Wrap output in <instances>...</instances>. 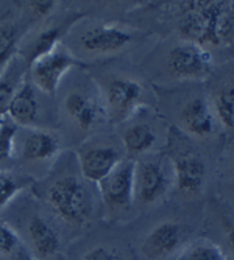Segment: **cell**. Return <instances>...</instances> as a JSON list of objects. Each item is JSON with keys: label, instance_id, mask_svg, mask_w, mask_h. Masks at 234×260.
Returning <instances> with one entry per match:
<instances>
[{"label": "cell", "instance_id": "obj_18", "mask_svg": "<svg viewBox=\"0 0 234 260\" xmlns=\"http://www.w3.org/2000/svg\"><path fill=\"white\" fill-rule=\"evenodd\" d=\"M213 197L234 204V131L223 136L213 182Z\"/></svg>", "mask_w": 234, "mask_h": 260}, {"label": "cell", "instance_id": "obj_14", "mask_svg": "<svg viewBox=\"0 0 234 260\" xmlns=\"http://www.w3.org/2000/svg\"><path fill=\"white\" fill-rule=\"evenodd\" d=\"M204 237L214 242L228 258H234V204L209 197L203 206Z\"/></svg>", "mask_w": 234, "mask_h": 260}, {"label": "cell", "instance_id": "obj_28", "mask_svg": "<svg viewBox=\"0 0 234 260\" xmlns=\"http://www.w3.org/2000/svg\"><path fill=\"white\" fill-rule=\"evenodd\" d=\"M13 95H14L13 87L7 81L0 80V117H4V114H7V109Z\"/></svg>", "mask_w": 234, "mask_h": 260}, {"label": "cell", "instance_id": "obj_4", "mask_svg": "<svg viewBox=\"0 0 234 260\" xmlns=\"http://www.w3.org/2000/svg\"><path fill=\"white\" fill-rule=\"evenodd\" d=\"M216 61L195 42L170 38L164 42L152 62V70L161 80L173 84L204 83L216 69Z\"/></svg>", "mask_w": 234, "mask_h": 260}, {"label": "cell", "instance_id": "obj_12", "mask_svg": "<svg viewBox=\"0 0 234 260\" xmlns=\"http://www.w3.org/2000/svg\"><path fill=\"white\" fill-rule=\"evenodd\" d=\"M203 84L225 134L234 131V59L217 64Z\"/></svg>", "mask_w": 234, "mask_h": 260}, {"label": "cell", "instance_id": "obj_25", "mask_svg": "<svg viewBox=\"0 0 234 260\" xmlns=\"http://www.w3.org/2000/svg\"><path fill=\"white\" fill-rule=\"evenodd\" d=\"M16 137H17V125L5 120V123L0 126V164L11 159Z\"/></svg>", "mask_w": 234, "mask_h": 260}, {"label": "cell", "instance_id": "obj_8", "mask_svg": "<svg viewBox=\"0 0 234 260\" xmlns=\"http://www.w3.org/2000/svg\"><path fill=\"white\" fill-rule=\"evenodd\" d=\"M195 224L167 218L152 226L140 240L139 252L145 260L175 258L181 249L195 239Z\"/></svg>", "mask_w": 234, "mask_h": 260}, {"label": "cell", "instance_id": "obj_26", "mask_svg": "<svg viewBox=\"0 0 234 260\" xmlns=\"http://www.w3.org/2000/svg\"><path fill=\"white\" fill-rule=\"evenodd\" d=\"M80 260H125V255L112 245H97L84 251Z\"/></svg>", "mask_w": 234, "mask_h": 260}, {"label": "cell", "instance_id": "obj_19", "mask_svg": "<svg viewBox=\"0 0 234 260\" xmlns=\"http://www.w3.org/2000/svg\"><path fill=\"white\" fill-rule=\"evenodd\" d=\"M60 151V140L45 129H28L20 144V156L27 162H45Z\"/></svg>", "mask_w": 234, "mask_h": 260}, {"label": "cell", "instance_id": "obj_21", "mask_svg": "<svg viewBox=\"0 0 234 260\" xmlns=\"http://www.w3.org/2000/svg\"><path fill=\"white\" fill-rule=\"evenodd\" d=\"M69 25H72V23H69ZM69 25H64V23H56V25H50V27L41 30L33 38V41L30 42L28 49H27L28 62L32 64L35 59H38L39 56H42L45 53L52 52L58 44H61V38H63V35H64V31L67 30Z\"/></svg>", "mask_w": 234, "mask_h": 260}, {"label": "cell", "instance_id": "obj_7", "mask_svg": "<svg viewBox=\"0 0 234 260\" xmlns=\"http://www.w3.org/2000/svg\"><path fill=\"white\" fill-rule=\"evenodd\" d=\"M47 203L56 218L70 226H83L92 212L87 188L75 175L56 178L47 190Z\"/></svg>", "mask_w": 234, "mask_h": 260}, {"label": "cell", "instance_id": "obj_24", "mask_svg": "<svg viewBox=\"0 0 234 260\" xmlns=\"http://www.w3.org/2000/svg\"><path fill=\"white\" fill-rule=\"evenodd\" d=\"M22 249V240L17 232L7 223H0V257H17Z\"/></svg>", "mask_w": 234, "mask_h": 260}, {"label": "cell", "instance_id": "obj_30", "mask_svg": "<svg viewBox=\"0 0 234 260\" xmlns=\"http://www.w3.org/2000/svg\"><path fill=\"white\" fill-rule=\"evenodd\" d=\"M5 123V119H4V117H0V126H2Z\"/></svg>", "mask_w": 234, "mask_h": 260}, {"label": "cell", "instance_id": "obj_2", "mask_svg": "<svg viewBox=\"0 0 234 260\" xmlns=\"http://www.w3.org/2000/svg\"><path fill=\"white\" fill-rule=\"evenodd\" d=\"M223 140V139H222ZM222 142H201L170 126L164 153L173 170V195L192 206H203L213 197L216 160Z\"/></svg>", "mask_w": 234, "mask_h": 260}, {"label": "cell", "instance_id": "obj_9", "mask_svg": "<svg viewBox=\"0 0 234 260\" xmlns=\"http://www.w3.org/2000/svg\"><path fill=\"white\" fill-rule=\"evenodd\" d=\"M134 164L133 159H124L97 185L103 209L109 218H121L134 207Z\"/></svg>", "mask_w": 234, "mask_h": 260}, {"label": "cell", "instance_id": "obj_16", "mask_svg": "<svg viewBox=\"0 0 234 260\" xmlns=\"http://www.w3.org/2000/svg\"><path fill=\"white\" fill-rule=\"evenodd\" d=\"M25 240L32 257L36 260H49L61 249V239L58 231L39 214H33L25 226Z\"/></svg>", "mask_w": 234, "mask_h": 260}, {"label": "cell", "instance_id": "obj_20", "mask_svg": "<svg viewBox=\"0 0 234 260\" xmlns=\"http://www.w3.org/2000/svg\"><path fill=\"white\" fill-rule=\"evenodd\" d=\"M7 114L17 126L30 128L36 123L39 117V103L36 99V90L32 83H23L8 105Z\"/></svg>", "mask_w": 234, "mask_h": 260}, {"label": "cell", "instance_id": "obj_23", "mask_svg": "<svg viewBox=\"0 0 234 260\" xmlns=\"http://www.w3.org/2000/svg\"><path fill=\"white\" fill-rule=\"evenodd\" d=\"M17 49V28L14 25H0V70L13 58Z\"/></svg>", "mask_w": 234, "mask_h": 260}, {"label": "cell", "instance_id": "obj_3", "mask_svg": "<svg viewBox=\"0 0 234 260\" xmlns=\"http://www.w3.org/2000/svg\"><path fill=\"white\" fill-rule=\"evenodd\" d=\"M169 115L183 134L201 142H222L225 131L209 103L203 83L180 84L170 92Z\"/></svg>", "mask_w": 234, "mask_h": 260}, {"label": "cell", "instance_id": "obj_11", "mask_svg": "<svg viewBox=\"0 0 234 260\" xmlns=\"http://www.w3.org/2000/svg\"><path fill=\"white\" fill-rule=\"evenodd\" d=\"M80 173L84 181L99 184L125 159V153L121 140L111 139L87 142L77 151Z\"/></svg>", "mask_w": 234, "mask_h": 260}, {"label": "cell", "instance_id": "obj_1", "mask_svg": "<svg viewBox=\"0 0 234 260\" xmlns=\"http://www.w3.org/2000/svg\"><path fill=\"white\" fill-rule=\"evenodd\" d=\"M167 8L175 38L198 44L216 64L234 59V2L194 0L173 2Z\"/></svg>", "mask_w": 234, "mask_h": 260}, {"label": "cell", "instance_id": "obj_13", "mask_svg": "<svg viewBox=\"0 0 234 260\" xmlns=\"http://www.w3.org/2000/svg\"><path fill=\"white\" fill-rule=\"evenodd\" d=\"M137 33L131 27L117 23H100L83 31L80 45L84 53L91 56H115L121 55L137 42Z\"/></svg>", "mask_w": 234, "mask_h": 260}, {"label": "cell", "instance_id": "obj_5", "mask_svg": "<svg viewBox=\"0 0 234 260\" xmlns=\"http://www.w3.org/2000/svg\"><path fill=\"white\" fill-rule=\"evenodd\" d=\"M99 90L106 119L114 125H124L134 114L153 106V93L137 74L112 70L100 77Z\"/></svg>", "mask_w": 234, "mask_h": 260}, {"label": "cell", "instance_id": "obj_31", "mask_svg": "<svg viewBox=\"0 0 234 260\" xmlns=\"http://www.w3.org/2000/svg\"><path fill=\"white\" fill-rule=\"evenodd\" d=\"M226 260H234V258H228V257H226Z\"/></svg>", "mask_w": 234, "mask_h": 260}, {"label": "cell", "instance_id": "obj_10", "mask_svg": "<svg viewBox=\"0 0 234 260\" xmlns=\"http://www.w3.org/2000/svg\"><path fill=\"white\" fill-rule=\"evenodd\" d=\"M152 108H145L125 122L121 131V144L127 159L137 160L144 156L158 153L156 150L166 145L167 134H161V126L152 119Z\"/></svg>", "mask_w": 234, "mask_h": 260}, {"label": "cell", "instance_id": "obj_17", "mask_svg": "<svg viewBox=\"0 0 234 260\" xmlns=\"http://www.w3.org/2000/svg\"><path fill=\"white\" fill-rule=\"evenodd\" d=\"M64 111L69 119L83 131L97 126L103 119H106L100 95L94 97L81 90L70 92L64 99Z\"/></svg>", "mask_w": 234, "mask_h": 260}, {"label": "cell", "instance_id": "obj_22", "mask_svg": "<svg viewBox=\"0 0 234 260\" xmlns=\"http://www.w3.org/2000/svg\"><path fill=\"white\" fill-rule=\"evenodd\" d=\"M173 260H226L223 251L204 235L187 243Z\"/></svg>", "mask_w": 234, "mask_h": 260}, {"label": "cell", "instance_id": "obj_27", "mask_svg": "<svg viewBox=\"0 0 234 260\" xmlns=\"http://www.w3.org/2000/svg\"><path fill=\"white\" fill-rule=\"evenodd\" d=\"M20 188L22 185L14 179V176L0 173V210H4L11 203V200L20 192Z\"/></svg>", "mask_w": 234, "mask_h": 260}, {"label": "cell", "instance_id": "obj_29", "mask_svg": "<svg viewBox=\"0 0 234 260\" xmlns=\"http://www.w3.org/2000/svg\"><path fill=\"white\" fill-rule=\"evenodd\" d=\"M55 7H56L55 2H28V10L36 17L49 16L55 10Z\"/></svg>", "mask_w": 234, "mask_h": 260}, {"label": "cell", "instance_id": "obj_15", "mask_svg": "<svg viewBox=\"0 0 234 260\" xmlns=\"http://www.w3.org/2000/svg\"><path fill=\"white\" fill-rule=\"evenodd\" d=\"M78 64H81V61L70 53L63 44H58L52 52L39 56L30 64L32 83L42 93L55 95L63 77Z\"/></svg>", "mask_w": 234, "mask_h": 260}, {"label": "cell", "instance_id": "obj_6", "mask_svg": "<svg viewBox=\"0 0 234 260\" xmlns=\"http://www.w3.org/2000/svg\"><path fill=\"white\" fill-rule=\"evenodd\" d=\"M173 170L166 153H153L134 164V207L149 210L173 195Z\"/></svg>", "mask_w": 234, "mask_h": 260}]
</instances>
